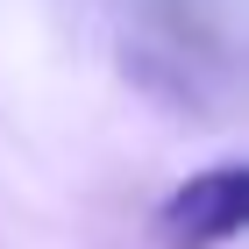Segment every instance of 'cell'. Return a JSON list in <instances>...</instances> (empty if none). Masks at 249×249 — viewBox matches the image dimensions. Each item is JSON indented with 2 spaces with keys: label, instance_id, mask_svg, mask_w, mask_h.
I'll use <instances>...</instances> for the list:
<instances>
[{
  "label": "cell",
  "instance_id": "obj_1",
  "mask_svg": "<svg viewBox=\"0 0 249 249\" xmlns=\"http://www.w3.org/2000/svg\"><path fill=\"white\" fill-rule=\"evenodd\" d=\"M157 228L171 249H221L249 228V171L242 164H213L171 185V199L157 207Z\"/></svg>",
  "mask_w": 249,
  "mask_h": 249
}]
</instances>
